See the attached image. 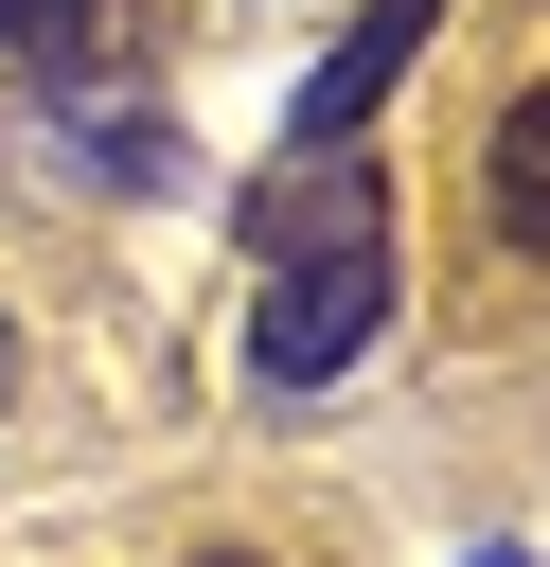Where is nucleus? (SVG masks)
<instances>
[{
	"label": "nucleus",
	"mask_w": 550,
	"mask_h": 567,
	"mask_svg": "<svg viewBox=\"0 0 550 567\" xmlns=\"http://www.w3.org/2000/svg\"><path fill=\"white\" fill-rule=\"evenodd\" d=\"M177 567H266V549H177Z\"/></svg>",
	"instance_id": "6"
},
{
	"label": "nucleus",
	"mask_w": 550,
	"mask_h": 567,
	"mask_svg": "<svg viewBox=\"0 0 550 567\" xmlns=\"http://www.w3.org/2000/svg\"><path fill=\"white\" fill-rule=\"evenodd\" d=\"M408 53H426V0H373V18H355V35H337V53L302 71L284 142H302V159H355V124H373V106L408 89Z\"/></svg>",
	"instance_id": "2"
},
{
	"label": "nucleus",
	"mask_w": 550,
	"mask_h": 567,
	"mask_svg": "<svg viewBox=\"0 0 550 567\" xmlns=\"http://www.w3.org/2000/svg\"><path fill=\"white\" fill-rule=\"evenodd\" d=\"M89 142V177H142V195H177V124L160 106H106V124H71Z\"/></svg>",
	"instance_id": "5"
},
{
	"label": "nucleus",
	"mask_w": 550,
	"mask_h": 567,
	"mask_svg": "<svg viewBox=\"0 0 550 567\" xmlns=\"http://www.w3.org/2000/svg\"><path fill=\"white\" fill-rule=\"evenodd\" d=\"M479 230H497L515 266H550V71L479 124Z\"/></svg>",
	"instance_id": "3"
},
{
	"label": "nucleus",
	"mask_w": 550,
	"mask_h": 567,
	"mask_svg": "<svg viewBox=\"0 0 550 567\" xmlns=\"http://www.w3.org/2000/svg\"><path fill=\"white\" fill-rule=\"evenodd\" d=\"M0 53L18 71H89L106 53V0H0Z\"/></svg>",
	"instance_id": "4"
},
{
	"label": "nucleus",
	"mask_w": 550,
	"mask_h": 567,
	"mask_svg": "<svg viewBox=\"0 0 550 567\" xmlns=\"http://www.w3.org/2000/svg\"><path fill=\"white\" fill-rule=\"evenodd\" d=\"M0 408H18V337H0Z\"/></svg>",
	"instance_id": "8"
},
{
	"label": "nucleus",
	"mask_w": 550,
	"mask_h": 567,
	"mask_svg": "<svg viewBox=\"0 0 550 567\" xmlns=\"http://www.w3.org/2000/svg\"><path fill=\"white\" fill-rule=\"evenodd\" d=\"M461 567H532V549H461Z\"/></svg>",
	"instance_id": "7"
},
{
	"label": "nucleus",
	"mask_w": 550,
	"mask_h": 567,
	"mask_svg": "<svg viewBox=\"0 0 550 567\" xmlns=\"http://www.w3.org/2000/svg\"><path fill=\"white\" fill-rule=\"evenodd\" d=\"M373 319H390V230H337V248H284V284H266V319H248V390L284 408V390L355 372V354H373Z\"/></svg>",
	"instance_id": "1"
}]
</instances>
